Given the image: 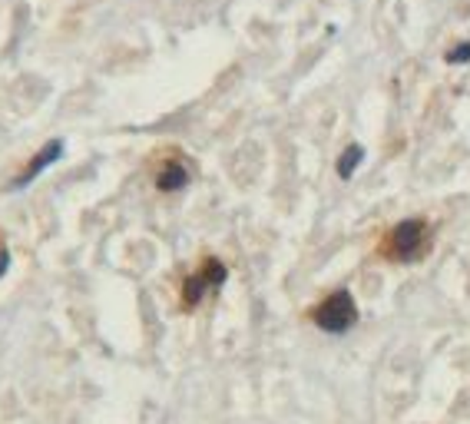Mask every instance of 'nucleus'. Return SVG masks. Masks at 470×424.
I'll list each match as a JSON object with an SVG mask.
<instances>
[{
	"label": "nucleus",
	"instance_id": "obj_1",
	"mask_svg": "<svg viewBox=\"0 0 470 424\" xmlns=\"http://www.w3.org/2000/svg\"><path fill=\"white\" fill-rule=\"evenodd\" d=\"M434 242V229L431 222L414 216V219H401L398 226H391L378 242V258L394 262V266H407V262H421L431 252Z\"/></svg>",
	"mask_w": 470,
	"mask_h": 424
},
{
	"label": "nucleus",
	"instance_id": "obj_2",
	"mask_svg": "<svg viewBox=\"0 0 470 424\" xmlns=\"http://www.w3.org/2000/svg\"><path fill=\"white\" fill-rule=\"evenodd\" d=\"M226 278H229L226 262H219L216 256H206V258H202L199 268L182 278V292H179L182 312H192V308H199V305L206 302V298L212 296V292H219V288L226 286Z\"/></svg>",
	"mask_w": 470,
	"mask_h": 424
},
{
	"label": "nucleus",
	"instance_id": "obj_3",
	"mask_svg": "<svg viewBox=\"0 0 470 424\" xmlns=\"http://www.w3.org/2000/svg\"><path fill=\"white\" fill-rule=\"evenodd\" d=\"M308 318H312L322 332L344 335L358 325V305H354V298H352L348 288H338V292H332V296L322 298V302L308 312Z\"/></svg>",
	"mask_w": 470,
	"mask_h": 424
},
{
	"label": "nucleus",
	"instance_id": "obj_4",
	"mask_svg": "<svg viewBox=\"0 0 470 424\" xmlns=\"http://www.w3.org/2000/svg\"><path fill=\"white\" fill-rule=\"evenodd\" d=\"M189 179H192V169L179 153H169V156L159 163V169H156V189H159V193H179V189L189 186Z\"/></svg>",
	"mask_w": 470,
	"mask_h": 424
},
{
	"label": "nucleus",
	"instance_id": "obj_5",
	"mask_svg": "<svg viewBox=\"0 0 470 424\" xmlns=\"http://www.w3.org/2000/svg\"><path fill=\"white\" fill-rule=\"evenodd\" d=\"M60 153H64V143H60V139H54V143H46L44 149H40V153H36L34 159H30L27 167L20 169L17 173V179H14V189H20V186H27L30 179H36V176L44 173L46 167H50V163H54V159H60Z\"/></svg>",
	"mask_w": 470,
	"mask_h": 424
},
{
	"label": "nucleus",
	"instance_id": "obj_6",
	"mask_svg": "<svg viewBox=\"0 0 470 424\" xmlns=\"http://www.w3.org/2000/svg\"><path fill=\"white\" fill-rule=\"evenodd\" d=\"M362 159H364L362 146H348V149H344V156L338 159V173H342L344 179H348V176L354 173V167H358V163H362Z\"/></svg>",
	"mask_w": 470,
	"mask_h": 424
},
{
	"label": "nucleus",
	"instance_id": "obj_7",
	"mask_svg": "<svg viewBox=\"0 0 470 424\" xmlns=\"http://www.w3.org/2000/svg\"><path fill=\"white\" fill-rule=\"evenodd\" d=\"M447 60H451V64H461V60H470V44H464V46H457V50H451V54H447Z\"/></svg>",
	"mask_w": 470,
	"mask_h": 424
},
{
	"label": "nucleus",
	"instance_id": "obj_8",
	"mask_svg": "<svg viewBox=\"0 0 470 424\" xmlns=\"http://www.w3.org/2000/svg\"><path fill=\"white\" fill-rule=\"evenodd\" d=\"M7 266H10V256H7V249H4V242H0V276L7 272Z\"/></svg>",
	"mask_w": 470,
	"mask_h": 424
}]
</instances>
